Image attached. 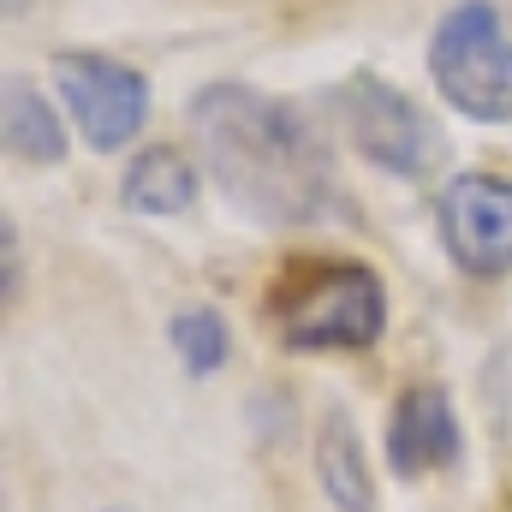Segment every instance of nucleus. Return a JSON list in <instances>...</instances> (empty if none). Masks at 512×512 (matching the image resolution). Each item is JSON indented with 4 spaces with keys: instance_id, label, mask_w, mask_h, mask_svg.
Masks as SVG:
<instances>
[{
    "instance_id": "12",
    "label": "nucleus",
    "mask_w": 512,
    "mask_h": 512,
    "mask_svg": "<svg viewBox=\"0 0 512 512\" xmlns=\"http://www.w3.org/2000/svg\"><path fill=\"white\" fill-rule=\"evenodd\" d=\"M0 239H6V304H12V298H18V233L6 227Z\"/></svg>"
},
{
    "instance_id": "11",
    "label": "nucleus",
    "mask_w": 512,
    "mask_h": 512,
    "mask_svg": "<svg viewBox=\"0 0 512 512\" xmlns=\"http://www.w3.org/2000/svg\"><path fill=\"white\" fill-rule=\"evenodd\" d=\"M167 340H173L185 376H197V382L227 364V322H221L215 310H203V304H197V310H179L173 328H167Z\"/></svg>"
},
{
    "instance_id": "3",
    "label": "nucleus",
    "mask_w": 512,
    "mask_h": 512,
    "mask_svg": "<svg viewBox=\"0 0 512 512\" xmlns=\"http://www.w3.org/2000/svg\"><path fill=\"white\" fill-rule=\"evenodd\" d=\"M429 78L453 114L477 126H512V36L489 0H465L435 24Z\"/></svg>"
},
{
    "instance_id": "5",
    "label": "nucleus",
    "mask_w": 512,
    "mask_h": 512,
    "mask_svg": "<svg viewBox=\"0 0 512 512\" xmlns=\"http://www.w3.org/2000/svg\"><path fill=\"white\" fill-rule=\"evenodd\" d=\"M54 84H60V102L72 108V126L102 155L126 149L131 137L149 126V78L126 60L72 48V54L54 60Z\"/></svg>"
},
{
    "instance_id": "7",
    "label": "nucleus",
    "mask_w": 512,
    "mask_h": 512,
    "mask_svg": "<svg viewBox=\"0 0 512 512\" xmlns=\"http://www.w3.org/2000/svg\"><path fill=\"white\" fill-rule=\"evenodd\" d=\"M459 453H465V441H459V417H453L447 387L435 382L405 387L393 399V417H387V465H393V477L417 483L429 471L459 465Z\"/></svg>"
},
{
    "instance_id": "1",
    "label": "nucleus",
    "mask_w": 512,
    "mask_h": 512,
    "mask_svg": "<svg viewBox=\"0 0 512 512\" xmlns=\"http://www.w3.org/2000/svg\"><path fill=\"white\" fill-rule=\"evenodd\" d=\"M191 137L239 215L262 227H322L340 215L334 155L298 102L251 84H203L191 96Z\"/></svg>"
},
{
    "instance_id": "2",
    "label": "nucleus",
    "mask_w": 512,
    "mask_h": 512,
    "mask_svg": "<svg viewBox=\"0 0 512 512\" xmlns=\"http://www.w3.org/2000/svg\"><path fill=\"white\" fill-rule=\"evenodd\" d=\"M268 322L292 352H364L387 334V286L370 262L298 256L268 292Z\"/></svg>"
},
{
    "instance_id": "6",
    "label": "nucleus",
    "mask_w": 512,
    "mask_h": 512,
    "mask_svg": "<svg viewBox=\"0 0 512 512\" xmlns=\"http://www.w3.org/2000/svg\"><path fill=\"white\" fill-rule=\"evenodd\" d=\"M441 239L471 280L512 274V179L483 167L453 173V185L441 191Z\"/></svg>"
},
{
    "instance_id": "10",
    "label": "nucleus",
    "mask_w": 512,
    "mask_h": 512,
    "mask_svg": "<svg viewBox=\"0 0 512 512\" xmlns=\"http://www.w3.org/2000/svg\"><path fill=\"white\" fill-rule=\"evenodd\" d=\"M0 131H6V149L18 161H36V167H54L66 155V131H60V114L54 102H42L30 84H6V108H0Z\"/></svg>"
},
{
    "instance_id": "8",
    "label": "nucleus",
    "mask_w": 512,
    "mask_h": 512,
    "mask_svg": "<svg viewBox=\"0 0 512 512\" xmlns=\"http://www.w3.org/2000/svg\"><path fill=\"white\" fill-rule=\"evenodd\" d=\"M120 197H126L131 215L167 221V215H185V209L197 203V173H191V161H185L179 149L155 143V149H137V155H131Z\"/></svg>"
},
{
    "instance_id": "4",
    "label": "nucleus",
    "mask_w": 512,
    "mask_h": 512,
    "mask_svg": "<svg viewBox=\"0 0 512 512\" xmlns=\"http://www.w3.org/2000/svg\"><path fill=\"white\" fill-rule=\"evenodd\" d=\"M340 120H346L352 149H358L370 167L393 173V179H429V173L447 161L441 126L423 114L417 96H405L399 84H387L382 72L346 78V90H340Z\"/></svg>"
},
{
    "instance_id": "9",
    "label": "nucleus",
    "mask_w": 512,
    "mask_h": 512,
    "mask_svg": "<svg viewBox=\"0 0 512 512\" xmlns=\"http://www.w3.org/2000/svg\"><path fill=\"white\" fill-rule=\"evenodd\" d=\"M316 477L340 512H376V483H370V465H364V447H358L346 411H328V423L316 435Z\"/></svg>"
}]
</instances>
